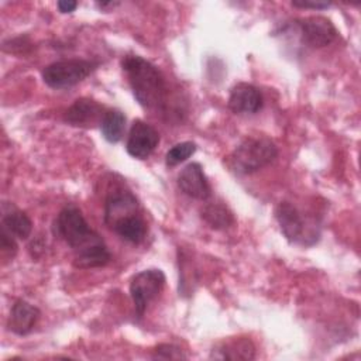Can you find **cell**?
<instances>
[{"label":"cell","instance_id":"6da1fadb","mask_svg":"<svg viewBox=\"0 0 361 361\" xmlns=\"http://www.w3.org/2000/svg\"><path fill=\"white\" fill-rule=\"evenodd\" d=\"M55 237L63 240L73 251V265L87 269L104 267L111 261L103 238L87 224L80 209L73 204L65 206L54 220Z\"/></svg>","mask_w":361,"mask_h":361},{"label":"cell","instance_id":"7a4b0ae2","mask_svg":"<svg viewBox=\"0 0 361 361\" xmlns=\"http://www.w3.org/2000/svg\"><path fill=\"white\" fill-rule=\"evenodd\" d=\"M121 66L138 104L145 109L164 104L168 87L162 72L154 63L140 55H126Z\"/></svg>","mask_w":361,"mask_h":361},{"label":"cell","instance_id":"3957f363","mask_svg":"<svg viewBox=\"0 0 361 361\" xmlns=\"http://www.w3.org/2000/svg\"><path fill=\"white\" fill-rule=\"evenodd\" d=\"M278 155L275 142L265 135L244 138L230 154L228 166L237 175H250L269 165Z\"/></svg>","mask_w":361,"mask_h":361},{"label":"cell","instance_id":"277c9868","mask_svg":"<svg viewBox=\"0 0 361 361\" xmlns=\"http://www.w3.org/2000/svg\"><path fill=\"white\" fill-rule=\"evenodd\" d=\"M97 62L87 59H62L47 65L42 69V80L52 89H66L80 83L94 69Z\"/></svg>","mask_w":361,"mask_h":361},{"label":"cell","instance_id":"5b68a950","mask_svg":"<svg viewBox=\"0 0 361 361\" xmlns=\"http://www.w3.org/2000/svg\"><path fill=\"white\" fill-rule=\"evenodd\" d=\"M275 219L285 238L295 244L313 245L319 240L316 226H307L303 214L288 200L278 203Z\"/></svg>","mask_w":361,"mask_h":361},{"label":"cell","instance_id":"8992f818","mask_svg":"<svg viewBox=\"0 0 361 361\" xmlns=\"http://www.w3.org/2000/svg\"><path fill=\"white\" fill-rule=\"evenodd\" d=\"M165 281L166 278L164 271L158 268L144 269L131 278L130 296L138 319L144 316L148 305L162 292Z\"/></svg>","mask_w":361,"mask_h":361},{"label":"cell","instance_id":"52a82bcc","mask_svg":"<svg viewBox=\"0 0 361 361\" xmlns=\"http://www.w3.org/2000/svg\"><path fill=\"white\" fill-rule=\"evenodd\" d=\"M140 213V204L133 192L123 183H113L104 199V223L111 227L133 214Z\"/></svg>","mask_w":361,"mask_h":361},{"label":"cell","instance_id":"ba28073f","mask_svg":"<svg viewBox=\"0 0 361 361\" xmlns=\"http://www.w3.org/2000/svg\"><path fill=\"white\" fill-rule=\"evenodd\" d=\"M300 39L310 48H323L330 45L337 38V28L323 16H310L296 20Z\"/></svg>","mask_w":361,"mask_h":361},{"label":"cell","instance_id":"9c48e42d","mask_svg":"<svg viewBox=\"0 0 361 361\" xmlns=\"http://www.w3.org/2000/svg\"><path fill=\"white\" fill-rule=\"evenodd\" d=\"M158 131L144 120H134L128 133L126 149L135 159H147L158 147Z\"/></svg>","mask_w":361,"mask_h":361},{"label":"cell","instance_id":"30bf717a","mask_svg":"<svg viewBox=\"0 0 361 361\" xmlns=\"http://www.w3.org/2000/svg\"><path fill=\"white\" fill-rule=\"evenodd\" d=\"M178 186L185 195L197 200H207L212 195L210 183L199 162H190L179 172Z\"/></svg>","mask_w":361,"mask_h":361},{"label":"cell","instance_id":"8fae6325","mask_svg":"<svg viewBox=\"0 0 361 361\" xmlns=\"http://www.w3.org/2000/svg\"><path fill=\"white\" fill-rule=\"evenodd\" d=\"M104 111V107L96 100L80 97L68 107L63 114V120L75 127H93L97 123L100 124Z\"/></svg>","mask_w":361,"mask_h":361},{"label":"cell","instance_id":"7c38bea8","mask_svg":"<svg viewBox=\"0 0 361 361\" xmlns=\"http://www.w3.org/2000/svg\"><path fill=\"white\" fill-rule=\"evenodd\" d=\"M227 104L233 113L252 114L261 110L262 94L254 85L240 82L231 87Z\"/></svg>","mask_w":361,"mask_h":361},{"label":"cell","instance_id":"4fadbf2b","mask_svg":"<svg viewBox=\"0 0 361 361\" xmlns=\"http://www.w3.org/2000/svg\"><path fill=\"white\" fill-rule=\"evenodd\" d=\"M41 312L37 306L28 303L27 300L18 299L11 306V312L7 320V329L17 336H25L32 330Z\"/></svg>","mask_w":361,"mask_h":361},{"label":"cell","instance_id":"5bb4252c","mask_svg":"<svg viewBox=\"0 0 361 361\" xmlns=\"http://www.w3.org/2000/svg\"><path fill=\"white\" fill-rule=\"evenodd\" d=\"M0 227L10 233L14 238L27 240L32 231V221L25 212L20 210L13 203L3 202Z\"/></svg>","mask_w":361,"mask_h":361},{"label":"cell","instance_id":"9a60e30c","mask_svg":"<svg viewBox=\"0 0 361 361\" xmlns=\"http://www.w3.org/2000/svg\"><path fill=\"white\" fill-rule=\"evenodd\" d=\"M212 360H254L255 345L247 337H235L219 343L210 353Z\"/></svg>","mask_w":361,"mask_h":361},{"label":"cell","instance_id":"2e32d148","mask_svg":"<svg viewBox=\"0 0 361 361\" xmlns=\"http://www.w3.org/2000/svg\"><path fill=\"white\" fill-rule=\"evenodd\" d=\"M111 230L117 233L123 240L131 244H140L144 241L147 235V223L142 219V216L138 213L117 221L111 227Z\"/></svg>","mask_w":361,"mask_h":361},{"label":"cell","instance_id":"e0dca14e","mask_svg":"<svg viewBox=\"0 0 361 361\" xmlns=\"http://www.w3.org/2000/svg\"><path fill=\"white\" fill-rule=\"evenodd\" d=\"M200 217L214 230H226L234 224V216L223 202H207L200 210Z\"/></svg>","mask_w":361,"mask_h":361},{"label":"cell","instance_id":"ac0fdd59","mask_svg":"<svg viewBox=\"0 0 361 361\" xmlns=\"http://www.w3.org/2000/svg\"><path fill=\"white\" fill-rule=\"evenodd\" d=\"M100 131L103 138L110 142V144H116L118 142L126 131V116L123 111L116 110V109H110L106 110L102 121H100Z\"/></svg>","mask_w":361,"mask_h":361},{"label":"cell","instance_id":"d6986e66","mask_svg":"<svg viewBox=\"0 0 361 361\" xmlns=\"http://www.w3.org/2000/svg\"><path fill=\"white\" fill-rule=\"evenodd\" d=\"M196 148H197L196 144L192 141H183V142L175 144L165 154L166 166H176L185 162L188 158H190L196 152Z\"/></svg>","mask_w":361,"mask_h":361},{"label":"cell","instance_id":"ffe728a7","mask_svg":"<svg viewBox=\"0 0 361 361\" xmlns=\"http://www.w3.org/2000/svg\"><path fill=\"white\" fill-rule=\"evenodd\" d=\"M151 358H154V360H186L188 355L183 354V351L178 345L169 344V343H162V344H158L152 350Z\"/></svg>","mask_w":361,"mask_h":361},{"label":"cell","instance_id":"44dd1931","mask_svg":"<svg viewBox=\"0 0 361 361\" xmlns=\"http://www.w3.org/2000/svg\"><path fill=\"white\" fill-rule=\"evenodd\" d=\"M0 248L4 254L11 255V257L16 255L17 248H18L17 243H16V238L1 227H0Z\"/></svg>","mask_w":361,"mask_h":361},{"label":"cell","instance_id":"7402d4cb","mask_svg":"<svg viewBox=\"0 0 361 361\" xmlns=\"http://www.w3.org/2000/svg\"><path fill=\"white\" fill-rule=\"evenodd\" d=\"M293 7L298 8H316V10H323L331 6L330 1H320V0H293L290 3Z\"/></svg>","mask_w":361,"mask_h":361},{"label":"cell","instance_id":"603a6c76","mask_svg":"<svg viewBox=\"0 0 361 361\" xmlns=\"http://www.w3.org/2000/svg\"><path fill=\"white\" fill-rule=\"evenodd\" d=\"M56 6H58V10H59L61 13L66 14V13L75 11V8L78 7V3L73 1V0H59V1L56 3Z\"/></svg>","mask_w":361,"mask_h":361},{"label":"cell","instance_id":"cb8c5ba5","mask_svg":"<svg viewBox=\"0 0 361 361\" xmlns=\"http://www.w3.org/2000/svg\"><path fill=\"white\" fill-rule=\"evenodd\" d=\"M120 3L118 1H97L96 6L100 7V8H107V7H114V6H118Z\"/></svg>","mask_w":361,"mask_h":361}]
</instances>
